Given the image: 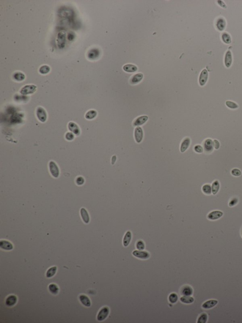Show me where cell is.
<instances>
[{"mask_svg": "<svg viewBox=\"0 0 242 323\" xmlns=\"http://www.w3.org/2000/svg\"><path fill=\"white\" fill-rule=\"evenodd\" d=\"M59 16L62 18L68 19L69 20L72 19L74 15L73 10L68 7H62L58 11Z\"/></svg>", "mask_w": 242, "mask_h": 323, "instance_id": "6da1fadb", "label": "cell"}, {"mask_svg": "<svg viewBox=\"0 0 242 323\" xmlns=\"http://www.w3.org/2000/svg\"><path fill=\"white\" fill-rule=\"evenodd\" d=\"M56 42L59 48L60 49L64 48L66 42V36L65 32L62 31L59 32L57 35Z\"/></svg>", "mask_w": 242, "mask_h": 323, "instance_id": "7a4b0ae2", "label": "cell"}, {"mask_svg": "<svg viewBox=\"0 0 242 323\" xmlns=\"http://www.w3.org/2000/svg\"><path fill=\"white\" fill-rule=\"evenodd\" d=\"M37 87L34 84H29L24 86L21 89L20 94L22 95H28L34 93L37 90Z\"/></svg>", "mask_w": 242, "mask_h": 323, "instance_id": "3957f363", "label": "cell"}, {"mask_svg": "<svg viewBox=\"0 0 242 323\" xmlns=\"http://www.w3.org/2000/svg\"><path fill=\"white\" fill-rule=\"evenodd\" d=\"M36 115L41 122L44 123L47 121V115L46 111L43 107H39L37 109Z\"/></svg>", "mask_w": 242, "mask_h": 323, "instance_id": "277c9868", "label": "cell"}, {"mask_svg": "<svg viewBox=\"0 0 242 323\" xmlns=\"http://www.w3.org/2000/svg\"><path fill=\"white\" fill-rule=\"evenodd\" d=\"M50 172L53 177L57 178L60 174V171L58 166L55 162L51 161L49 164Z\"/></svg>", "mask_w": 242, "mask_h": 323, "instance_id": "5b68a950", "label": "cell"}, {"mask_svg": "<svg viewBox=\"0 0 242 323\" xmlns=\"http://www.w3.org/2000/svg\"><path fill=\"white\" fill-rule=\"evenodd\" d=\"M109 309L107 307H104L101 308L97 314V320L99 321H102L105 320L109 315Z\"/></svg>", "mask_w": 242, "mask_h": 323, "instance_id": "8992f818", "label": "cell"}, {"mask_svg": "<svg viewBox=\"0 0 242 323\" xmlns=\"http://www.w3.org/2000/svg\"><path fill=\"white\" fill-rule=\"evenodd\" d=\"M208 76H209V74L207 70L206 69L202 70V71L201 72L199 75V83L201 86H203L206 84L208 79Z\"/></svg>", "mask_w": 242, "mask_h": 323, "instance_id": "52a82bcc", "label": "cell"}, {"mask_svg": "<svg viewBox=\"0 0 242 323\" xmlns=\"http://www.w3.org/2000/svg\"><path fill=\"white\" fill-rule=\"evenodd\" d=\"M132 254L134 256L141 259H147L150 257L149 253L148 252L143 250H135L132 252Z\"/></svg>", "mask_w": 242, "mask_h": 323, "instance_id": "ba28073f", "label": "cell"}, {"mask_svg": "<svg viewBox=\"0 0 242 323\" xmlns=\"http://www.w3.org/2000/svg\"><path fill=\"white\" fill-rule=\"evenodd\" d=\"M223 212L220 210H214L208 214V219L210 220H216L220 219L223 216Z\"/></svg>", "mask_w": 242, "mask_h": 323, "instance_id": "9c48e42d", "label": "cell"}, {"mask_svg": "<svg viewBox=\"0 0 242 323\" xmlns=\"http://www.w3.org/2000/svg\"><path fill=\"white\" fill-rule=\"evenodd\" d=\"M135 138L137 143H141L143 138V131L141 127H137L135 129Z\"/></svg>", "mask_w": 242, "mask_h": 323, "instance_id": "30bf717a", "label": "cell"}, {"mask_svg": "<svg viewBox=\"0 0 242 323\" xmlns=\"http://www.w3.org/2000/svg\"><path fill=\"white\" fill-rule=\"evenodd\" d=\"M204 149L207 153H211L214 149L213 141L210 138H208L205 140L203 144Z\"/></svg>", "mask_w": 242, "mask_h": 323, "instance_id": "8fae6325", "label": "cell"}, {"mask_svg": "<svg viewBox=\"0 0 242 323\" xmlns=\"http://www.w3.org/2000/svg\"><path fill=\"white\" fill-rule=\"evenodd\" d=\"M233 61L232 58V54L231 51L228 50L225 54V58H224V64L226 68H229L231 66Z\"/></svg>", "mask_w": 242, "mask_h": 323, "instance_id": "7c38bea8", "label": "cell"}, {"mask_svg": "<svg viewBox=\"0 0 242 323\" xmlns=\"http://www.w3.org/2000/svg\"><path fill=\"white\" fill-rule=\"evenodd\" d=\"M226 21L224 18H219L216 23V28L220 31H223L226 27Z\"/></svg>", "mask_w": 242, "mask_h": 323, "instance_id": "4fadbf2b", "label": "cell"}, {"mask_svg": "<svg viewBox=\"0 0 242 323\" xmlns=\"http://www.w3.org/2000/svg\"><path fill=\"white\" fill-rule=\"evenodd\" d=\"M99 54L100 52L99 49L93 48L88 51L87 56L90 60H95L99 58Z\"/></svg>", "mask_w": 242, "mask_h": 323, "instance_id": "5bb4252c", "label": "cell"}, {"mask_svg": "<svg viewBox=\"0 0 242 323\" xmlns=\"http://www.w3.org/2000/svg\"><path fill=\"white\" fill-rule=\"evenodd\" d=\"M68 128L70 131L76 136L80 135V128L76 123H74L73 122H70L68 124Z\"/></svg>", "mask_w": 242, "mask_h": 323, "instance_id": "9a60e30c", "label": "cell"}, {"mask_svg": "<svg viewBox=\"0 0 242 323\" xmlns=\"http://www.w3.org/2000/svg\"><path fill=\"white\" fill-rule=\"evenodd\" d=\"M218 303V301L216 299H210L205 301L202 305V307L205 309H209L215 307Z\"/></svg>", "mask_w": 242, "mask_h": 323, "instance_id": "2e32d148", "label": "cell"}, {"mask_svg": "<svg viewBox=\"0 0 242 323\" xmlns=\"http://www.w3.org/2000/svg\"><path fill=\"white\" fill-rule=\"evenodd\" d=\"M17 302V297L16 296L14 295H9L6 299V305L9 307H11L16 304Z\"/></svg>", "mask_w": 242, "mask_h": 323, "instance_id": "e0dca14e", "label": "cell"}, {"mask_svg": "<svg viewBox=\"0 0 242 323\" xmlns=\"http://www.w3.org/2000/svg\"><path fill=\"white\" fill-rule=\"evenodd\" d=\"M0 247L2 249L9 251L11 250L14 248V246L11 242L8 241L3 240L0 241Z\"/></svg>", "mask_w": 242, "mask_h": 323, "instance_id": "ac0fdd59", "label": "cell"}, {"mask_svg": "<svg viewBox=\"0 0 242 323\" xmlns=\"http://www.w3.org/2000/svg\"><path fill=\"white\" fill-rule=\"evenodd\" d=\"M148 119H149L148 117L147 116H145V115L137 117V119H136L134 121L133 125L135 126H137V127L143 125L147 121Z\"/></svg>", "mask_w": 242, "mask_h": 323, "instance_id": "d6986e66", "label": "cell"}, {"mask_svg": "<svg viewBox=\"0 0 242 323\" xmlns=\"http://www.w3.org/2000/svg\"><path fill=\"white\" fill-rule=\"evenodd\" d=\"M191 144V139L188 137L185 138L181 143L180 151L181 153L185 152L189 148Z\"/></svg>", "mask_w": 242, "mask_h": 323, "instance_id": "ffe728a7", "label": "cell"}, {"mask_svg": "<svg viewBox=\"0 0 242 323\" xmlns=\"http://www.w3.org/2000/svg\"><path fill=\"white\" fill-rule=\"evenodd\" d=\"M132 238V232L130 231H127L125 233V235H124L123 240H122L123 246L124 247H127L129 246V244H130Z\"/></svg>", "mask_w": 242, "mask_h": 323, "instance_id": "44dd1931", "label": "cell"}, {"mask_svg": "<svg viewBox=\"0 0 242 323\" xmlns=\"http://www.w3.org/2000/svg\"><path fill=\"white\" fill-rule=\"evenodd\" d=\"M79 299L81 304L86 307H91V303L89 298L86 295L81 294L79 296Z\"/></svg>", "mask_w": 242, "mask_h": 323, "instance_id": "7402d4cb", "label": "cell"}, {"mask_svg": "<svg viewBox=\"0 0 242 323\" xmlns=\"http://www.w3.org/2000/svg\"><path fill=\"white\" fill-rule=\"evenodd\" d=\"M143 73H139L133 75L130 79V82L132 84H137L143 80Z\"/></svg>", "mask_w": 242, "mask_h": 323, "instance_id": "603a6c76", "label": "cell"}, {"mask_svg": "<svg viewBox=\"0 0 242 323\" xmlns=\"http://www.w3.org/2000/svg\"><path fill=\"white\" fill-rule=\"evenodd\" d=\"M80 215L84 223L88 224L90 221L89 215L85 208H81L80 210Z\"/></svg>", "mask_w": 242, "mask_h": 323, "instance_id": "cb8c5ba5", "label": "cell"}, {"mask_svg": "<svg viewBox=\"0 0 242 323\" xmlns=\"http://www.w3.org/2000/svg\"><path fill=\"white\" fill-rule=\"evenodd\" d=\"M220 187V182H218V180H216L213 182L212 185V194L213 195H216L219 191Z\"/></svg>", "mask_w": 242, "mask_h": 323, "instance_id": "d4e9b609", "label": "cell"}, {"mask_svg": "<svg viewBox=\"0 0 242 323\" xmlns=\"http://www.w3.org/2000/svg\"><path fill=\"white\" fill-rule=\"evenodd\" d=\"M13 78L18 81H22L25 79V75L21 72H16L13 75Z\"/></svg>", "mask_w": 242, "mask_h": 323, "instance_id": "484cf974", "label": "cell"}, {"mask_svg": "<svg viewBox=\"0 0 242 323\" xmlns=\"http://www.w3.org/2000/svg\"><path fill=\"white\" fill-rule=\"evenodd\" d=\"M123 69L124 71L128 73L135 72L138 69L136 66L132 64H125L123 67Z\"/></svg>", "mask_w": 242, "mask_h": 323, "instance_id": "4316f807", "label": "cell"}, {"mask_svg": "<svg viewBox=\"0 0 242 323\" xmlns=\"http://www.w3.org/2000/svg\"><path fill=\"white\" fill-rule=\"evenodd\" d=\"M181 292L184 296H191L193 294V288L190 286H184L182 289Z\"/></svg>", "mask_w": 242, "mask_h": 323, "instance_id": "83f0119b", "label": "cell"}, {"mask_svg": "<svg viewBox=\"0 0 242 323\" xmlns=\"http://www.w3.org/2000/svg\"><path fill=\"white\" fill-rule=\"evenodd\" d=\"M221 39L223 42L225 44H230L231 43V37L227 32H224L222 34Z\"/></svg>", "mask_w": 242, "mask_h": 323, "instance_id": "f1b7e54d", "label": "cell"}, {"mask_svg": "<svg viewBox=\"0 0 242 323\" xmlns=\"http://www.w3.org/2000/svg\"><path fill=\"white\" fill-rule=\"evenodd\" d=\"M57 268L56 266H53L48 269L46 273V277L47 278H50L55 276L57 271Z\"/></svg>", "mask_w": 242, "mask_h": 323, "instance_id": "f546056e", "label": "cell"}, {"mask_svg": "<svg viewBox=\"0 0 242 323\" xmlns=\"http://www.w3.org/2000/svg\"><path fill=\"white\" fill-rule=\"evenodd\" d=\"M180 300L185 304H191L194 301V298L191 296H183L180 298Z\"/></svg>", "mask_w": 242, "mask_h": 323, "instance_id": "4dcf8cb0", "label": "cell"}, {"mask_svg": "<svg viewBox=\"0 0 242 323\" xmlns=\"http://www.w3.org/2000/svg\"><path fill=\"white\" fill-rule=\"evenodd\" d=\"M97 113L95 110H90L87 112L85 115V118L87 119H93L97 116Z\"/></svg>", "mask_w": 242, "mask_h": 323, "instance_id": "1f68e13d", "label": "cell"}, {"mask_svg": "<svg viewBox=\"0 0 242 323\" xmlns=\"http://www.w3.org/2000/svg\"><path fill=\"white\" fill-rule=\"evenodd\" d=\"M48 288H49L50 292L53 295H56L58 293L59 291V288L58 287L57 285L54 284V283L50 284L49 285Z\"/></svg>", "mask_w": 242, "mask_h": 323, "instance_id": "d6a6232c", "label": "cell"}, {"mask_svg": "<svg viewBox=\"0 0 242 323\" xmlns=\"http://www.w3.org/2000/svg\"><path fill=\"white\" fill-rule=\"evenodd\" d=\"M202 192L206 195H211L212 194V186L210 184H204L202 187Z\"/></svg>", "mask_w": 242, "mask_h": 323, "instance_id": "836d02e7", "label": "cell"}, {"mask_svg": "<svg viewBox=\"0 0 242 323\" xmlns=\"http://www.w3.org/2000/svg\"><path fill=\"white\" fill-rule=\"evenodd\" d=\"M208 319V316L207 314L205 313H203L199 316L198 320H197V323H207Z\"/></svg>", "mask_w": 242, "mask_h": 323, "instance_id": "e575fe53", "label": "cell"}, {"mask_svg": "<svg viewBox=\"0 0 242 323\" xmlns=\"http://www.w3.org/2000/svg\"><path fill=\"white\" fill-rule=\"evenodd\" d=\"M50 71V67L47 65H43L39 69V72L42 75H46Z\"/></svg>", "mask_w": 242, "mask_h": 323, "instance_id": "d590c367", "label": "cell"}, {"mask_svg": "<svg viewBox=\"0 0 242 323\" xmlns=\"http://www.w3.org/2000/svg\"><path fill=\"white\" fill-rule=\"evenodd\" d=\"M225 104L228 108L232 109V110H235V109H237L239 108V106H238V104L235 102L230 101V100H227Z\"/></svg>", "mask_w": 242, "mask_h": 323, "instance_id": "8d00e7d4", "label": "cell"}, {"mask_svg": "<svg viewBox=\"0 0 242 323\" xmlns=\"http://www.w3.org/2000/svg\"><path fill=\"white\" fill-rule=\"evenodd\" d=\"M178 297L177 294L174 293L170 294L168 297V301L170 303L173 304L176 303L178 301Z\"/></svg>", "mask_w": 242, "mask_h": 323, "instance_id": "74e56055", "label": "cell"}, {"mask_svg": "<svg viewBox=\"0 0 242 323\" xmlns=\"http://www.w3.org/2000/svg\"><path fill=\"white\" fill-rule=\"evenodd\" d=\"M136 247L138 250L143 251L145 248V244L143 241L138 240L136 244Z\"/></svg>", "mask_w": 242, "mask_h": 323, "instance_id": "f35d334b", "label": "cell"}, {"mask_svg": "<svg viewBox=\"0 0 242 323\" xmlns=\"http://www.w3.org/2000/svg\"><path fill=\"white\" fill-rule=\"evenodd\" d=\"M231 173L232 175L235 176V177H239V176H241V174H242V172L240 171V170L238 169L237 168H234L232 170Z\"/></svg>", "mask_w": 242, "mask_h": 323, "instance_id": "ab89813d", "label": "cell"}, {"mask_svg": "<svg viewBox=\"0 0 242 323\" xmlns=\"http://www.w3.org/2000/svg\"><path fill=\"white\" fill-rule=\"evenodd\" d=\"M238 201H239V200H238V199L237 198V197H235V198H232V199L230 200V202H229V206L230 207H233V206H234L236 205L238 203Z\"/></svg>", "mask_w": 242, "mask_h": 323, "instance_id": "60d3db41", "label": "cell"}, {"mask_svg": "<svg viewBox=\"0 0 242 323\" xmlns=\"http://www.w3.org/2000/svg\"><path fill=\"white\" fill-rule=\"evenodd\" d=\"M203 150L204 148H203V147L201 146V145H196V146L194 147V151H195V152L197 153H199V154L202 153L203 152Z\"/></svg>", "mask_w": 242, "mask_h": 323, "instance_id": "b9f144b4", "label": "cell"}, {"mask_svg": "<svg viewBox=\"0 0 242 323\" xmlns=\"http://www.w3.org/2000/svg\"><path fill=\"white\" fill-rule=\"evenodd\" d=\"M65 138L68 141H72L74 138V135L72 132H67L65 136Z\"/></svg>", "mask_w": 242, "mask_h": 323, "instance_id": "7bdbcfd3", "label": "cell"}, {"mask_svg": "<svg viewBox=\"0 0 242 323\" xmlns=\"http://www.w3.org/2000/svg\"><path fill=\"white\" fill-rule=\"evenodd\" d=\"M84 182H85L84 179L82 177H81V176H79V177L76 178V184H77L78 185H82L84 184Z\"/></svg>", "mask_w": 242, "mask_h": 323, "instance_id": "ee69618b", "label": "cell"}, {"mask_svg": "<svg viewBox=\"0 0 242 323\" xmlns=\"http://www.w3.org/2000/svg\"><path fill=\"white\" fill-rule=\"evenodd\" d=\"M76 35L73 32H70L68 34V36H67V39L69 41H73L75 38Z\"/></svg>", "mask_w": 242, "mask_h": 323, "instance_id": "f6af8a7d", "label": "cell"}, {"mask_svg": "<svg viewBox=\"0 0 242 323\" xmlns=\"http://www.w3.org/2000/svg\"><path fill=\"white\" fill-rule=\"evenodd\" d=\"M213 146H214V148L216 149H218L220 147V142L218 141V140L217 139H215L213 140Z\"/></svg>", "mask_w": 242, "mask_h": 323, "instance_id": "bcb514c9", "label": "cell"}, {"mask_svg": "<svg viewBox=\"0 0 242 323\" xmlns=\"http://www.w3.org/2000/svg\"><path fill=\"white\" fill-rule=\"evenodd\" d=\"M217 2H218V5H219L221 7H222V8L226 9V8H227L226 4H225V3H224V1H218Z\"/></svg>", "mask_w": 242, "mask_h": 323, "instance_id": "7dc6e473", "label": "cell"}, {"mask_svg": "<svg viewBox=\"0 0 242 323\" xmlns=\"http://www.w3.org/2000/svg\"><path fill=\"white\" fill-rule=\"evenodd\" d=\"M116 155H114L112 157V159H111V163L112 164H114V163H116Z\"/></svg>", "mask_w": 242, "mask_h": 323, "instance_id": "c3c4849f", "label": "cell"}, {"mask_svg": "<svg viewBox=\"0 0 242 323\" xmlns=\"http://www.w3.org/2000/svg\"></svg>", "mask_w": 242, "mask_h": 323, "instance_id": "681fc988", "label": "cell"}]
</instances>
